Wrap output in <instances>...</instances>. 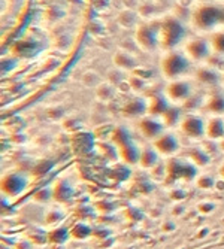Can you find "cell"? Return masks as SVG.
I'll list each match as a JSON object with an SVG mask.
<instances>
[{"label": "cell", "instance_id": "9", "mask_svg": "<svg viewBox=\"0 0 224 249\" xmlns=\"http://www.w3.org/2000/svg\"><path fill=\"white\" fill-rule=\"evenodd\" d=\"M112 61H114V66L117 67V69H120L123 72H129V73H131L138 67L136 57H134L133 54H130L129 51H126V50H118L114 54Z\"/></svg>", "mask_w": 224, "mask_h": 249}, {"label": "cell", "instance_id": "5", "mask_svg": "<svg viewBox=\"0 0 224 249\" xmlns=\"http://www.w3.org/2000/svg\"><path fill=\"white\" fill-rule=\"evenodd\" d=\"M163 94L172 105H183L188 102L194 94V85L187 78L168 81L163 88Z\"/></svg>", "mask_w": 224, "mask_h": 249}, {"label": "cell", "instance_id": "20", "mask_svg": "<svg viewBox=\"0 0 224 249\" xmlns=\"http://www.w3.org/2000/svg\"><path fill=\"white\" fill-rule=\"evenodd\" d=\"M176 3L179 8H183V9H190L194 6L196 3V0H176Z\"/></svg>", "mask_w": 224, "mask_h": 249}, {"label": "cell", "instance_id": "12", "mask_svg": "<svg viewBox=\"0 0 224 249\" xmlns=\"http://www.w3.org/2000/svg\"><path fill=\"white\" fill-rule=\"evenodd\" d=\"M124 110L129 112L130 115H139L142 112H147V99L136 94V97H131L124 105Z\"/></svg>", "mask_w": 224, "mask_h": 249}, {"label": "cell", "instance_id": "4", "mask_svg": "<svg viewBox=\"0 0 224 249\" xmlns=\"http://www.w3.org/2000/svg\"><path fill=\"white\" fill-rule=\"evenodd\" d=\"M134 42L136 45L147 51L152 53L160 48V22L154 19H145L138 24L134 30Z\"/></svg>", "mask_w": 224, "mask_h": 249}, {"label": "cell", "instance_id": "10", "mask_svg": "<svg viewBox=\"0 0 224 249\" xmlns=\"http://www.w3.org/2000/svg\"><path fill=\"white\" fill-rule=\"evenodd\" d=\"M205 107L215 115L224 114V89L215 88L211 94H208L205 100Z\"/></svg>", "mask_w": 224, "mask_h": 249}, {"label": "cell", "instance_id": "15", "mask_svg": "<svg viewBox=\"0 0 224 249\" xmlns=\"http://www.w3.org/2000/svg\"><path fill=\"white\" fill-rule=\"evenodd\" d=\"M208 39H209V42H211L212 53L224 57V29L211 33V36H209Z\"/></svg>", "mask_w": 224, "mask_h": 249}, {"label": "cell", "instance_id": "22", "mask_svg": "<svg viewBox=\"0 0 224 249\" xmlns=\"http://www.w3.org/2000/svg\"><path fill=\"white\" fill-rule=\"evenodd\" d=\"M221 85H223V87H224V73H223V75H221Z\"/></svg>", "mask_w": 224, "mask_h": 249}, {"label": "cell", "instance_id": "18", "mask_svg": "<svg viewBox=\"0 0 224 249\" xmlns=\"http://www.w3.org/2000/svg\"><path fill=\"white\" fill-rule=\"evenodd\" d=\"M129 81H130V85H131V91H133V94H139V93H142L144 89L147 88V85H148V81H147V79H144V78H141V76H138V75H134V73L130 75Z\"/></svg>", "mask_w": 224, "mask_h": 249}, {"label": "cell", "instance_id": "14", "mask_svg": "<svg viewBox=\"0 0 224 249\" xmlns=\"http://www.w3.org/2000/svg\"><path fill=\"white\" fill-rule=\"evenodd\" d=\"M183 128L191 136H199L200 133H204L205 125H204V121L197 117H187L183 121Z\"/></svg>", "mask_w": 224, "mask_h": 249}, {"label": "cell", "instance_id": "11", "mask_svg": "<svg viewBox=\"0 0 224 249\" xmlns=\"http://www.w3.org/2000/svg\"><path fill=\"white\" fill-rule=\"evenodd\" d=\"M94 93H96L97 100H100V102H109V100L114 99L115 93H118V91H117V87L112 84V82L103 81L99 87L94 88Z\"/></svg>", "mask_w": 224, "mask_h": 249}, {"label": "cell", "instance_id": "6", "mask_svg": "<svg viewBox=\"0 0 224 249\" xmlns=\"http://www.w3.org/2000/svg\"><path fill=\"white\" fill-rule=\"evenodd\" d=\"M183 51L186 55L193 61V63H206L208 58L212 55V48H211V42L206 37H188L184 45H183Z\"/></svg>", "mask_w": 224, "mask_h": 249}, {"label": "cell", "instance_id": "23", "mask_svg": "<svg viewBox=\"0 0 224 249\" xmlns=\"http://www.w3.org/2000/svg\"><path fill=\"white\" fill-rule=\"evenodd\" d=\"M220 2H224V0H220Z\"/></svg>", "mask_w": 224, "mask_h": 249}, {"label": "cell", "instance_id": "13", "mask_svg": "<svg viewBox=\"0 0 224 249\" xmlns=\"http://www.w3.org/2000/svg\"><path fill=\"white\" fill-rule=\"evenodd\" d=\"M117 21L121 27L130 29V27H138V14L131 11V9H123L118 17Z\"/></svg>", "mask_w": 224, "mask_h": 249}, {"label": "cell", "instance_id": "2", "mask_svg": "<svg viewBox=\"0 0 224 249\" xmlns=\"http://www.w3.org/2000/svg\"><path fill=\"white\" fill-rule=\"evenodd\" d=\"M187 39V27L179 18L169 15L160 21V48L163 51L183 48Z\"/></svg>", "mask_w": 224, "mask_h": 249}, {"label": "cell", "instance_id": "1", "mask_svg": "<svg viewBox=\"0 0 224 249\" xmlns=\"http://www.w3.org/2000/svg\"><path fill=\"white\" fill-rule=\"evenodd\" d=\"M190 26L200 33H214L224 29V2L202 0L190 14Z\"/></svg>", "mask_w": 224, "mask_h": 249}, {"label": "cell", "instance_id": "7", "mask_svg": "<svg viewBox=\"0 0 224 249\" xmlns=\"http://www.w3.org/2000/svg\"><path fill=\"white\" fill-rule=\"evenodd\" d=\"M194 81L202 84L204 87H209V88H215L218 85H221V73L214 69V67L204 64L202 67H197L194 72Z\"/></svg>", "mask_w": 224, "mask_h": 249}, {"label": "cell", "instance_id": "17", "mask_svg": "<svg viewBox=\"0 0 224 249\" xmlns=\"http://www.w3.org/2000/svg\"><path fill=\"white\" fill-rule=\"evenodd\" d=\"M206 130H208V134L211 136V138H218V136H221L224 131V121L218 117L211 118Z\"/></svg>", "mask_w": 224, "mask_h": 249}, {"label": "cell", "instance_id": "16", "mask_svg": "<svg viewBox=\"0 0 224 249\" xmlns=\"http://www.w3.org/2000/svg\"><path fill=\"white\" fill-rule=\"evenodd\" d=\"M81 82L87 88H96V87H99L103 82V79H102V76L97 72H94V71H87L85 73H82Z\"/></svg>", "mask_w": 224, "mask_h": 249}, {"label": "cell", "instance_id": "3", "mask_svg": "<svg viewBox=\"0 0 224 249\" xmlns=\"http://www.w3.org/2000/svg\"><path fill=\"white\" fill-rule=\"evenodd\" d=\"M193 61L186 55V53L181 50H170L165 51L162 61H160V71L165 79L173 81V79H181L186 78L191 71Z\"/></svg>", "mask_w": 224, "mask_h": 249}, {"label": "cell", "instance_id": "19", "mask_svg": "<svg viewBox=\"0 0 224 249\" xmlns=\"http://www.w3.org/2000/svg\"><path fill=\"white\" fill-rule=\"evenodd\" d=\"M117 91L120 93V94H130V93H133L131 91V85H130V81L129 79H123V81H120L117 85Z\"/></svg>", "mask_w": 224, "mask_h": 249}, {"label": "cell", "instance_id": "21", "mask_svg": "<svg viewBox=\"0 0 224 249\" xmlns=\"http://www.w3.org/2000/svg\"><path fill=\"white\" fill-rule=\"evenodd\" d=\"M100 22H97V21H94V22H92V27H90V32L92 33H96V35H99L102 30H103V26H99Z\"/></svg>", "mask_w": 224, "mask_h": 249}, {"label": "cell", "instance_id": "8", "mask_svg": "<svg viewBox=\"0 0 224 249\" xmlns=\"http://www.w3.org/2000/svg\"><path fill=\"white\" fill-rule=\"evenodd\" d=\"M169 106H170V102L166 99L163 93L147 97V112L152 117H163L165 112L169 109Z\"/></svg>", "mask_w": 224, "mask_h": 249}]
</instances>
